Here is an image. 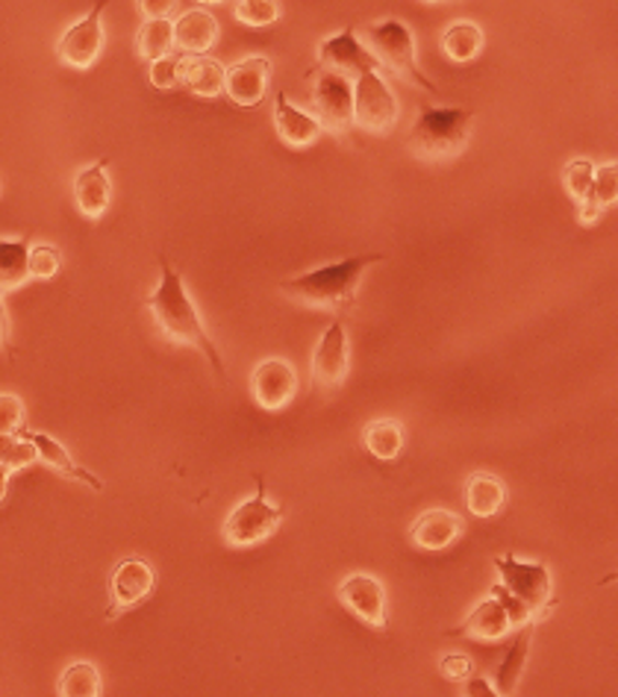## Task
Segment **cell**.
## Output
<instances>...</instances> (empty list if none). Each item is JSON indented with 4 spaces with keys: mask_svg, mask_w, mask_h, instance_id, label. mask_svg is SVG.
Instances as JSON below:
<instances>
[{
    "mask_svg": "<svg viewBox=\"0 0 618 697\" xmlns=\"http://www.w3.org/2000/svg\"><path fill=\"white\" fill-rule=\"evenodd\" d=\"M148 313L154 315L159 333L175 345H189V348L201 350L203 357L210 359L213 371L224 380V359L210 339V333L203 327V318L198 306L192 303L186 292L183 277L177 274V268L166 257H159V285L148 294Z\"/></svg>",
    "mask_w": 618,
    "mask_h": 697,
    "instance_id": "6da1fadb",
    "label": "cell"
},
{
    "mask_svg": "<svg viewBox=\"0 0 618 697\" xmlns=\"http://www.w3.org/2000/svg\"><path fill=\"white\" fill-rule=\"evenodd\" d=\"M383 254H366V257H348L333 262V266L315 268L306 274H297L292 280L280 283V292L292 301L304 303L310 310H324V313H348L357 303L362 274L371 266L383 262Z\"/></svg>",
    "mask_w": 618,
    "mask_h": 697,
    "instance_id": "7a4b0ae2",
    "label": "cell"
},
{
    "mask_svg": "<svg viewBox=\"0 0 618 697\" xmlns=\"http://www.w3.org/2000/svg\"><path fill=\"white\" fill-rule=\"evenodd\" d=\"M471 124H474V112L457 110H439V106H422L416 115V124L406 136V145L425 162H445V159L460 157L469 147Z\"/></svg>",
    "mask_w": 618,
    "mask_h": 697,
    "instance_id": "3957f363",
    "label": "cell"
},
{
    "mask_svg": "<svg viewBox=\"0 0 618 697\" xmlns=\"http://www.w3.org/2000/svg\"><path fill=\"white\" fill-rule=\"evenodd\" d=\"M357 36H360V42H366L371 54L378 56L380 65L392 68L397 77H404L418 89H425L427 94H439L434 80H427V74L418 68L416 38H413V30L406 27V21L386 19L380 24L362 27Z\"/></svg>",
    "mask_w": 618,
    "mask_h": 697,
    "instance_id": "277c9868",
    "label": "cell"
},
{
    "mask_svg": "<svg viewBox=\"0 0 618 697\" xmlns=\"http://www.w3.org/2000/svg\"><path fill=\"white\" fill-rule=\"evenodd\" d=\"M498 583L533 615L536 621H542L557 606L554 597V577L542 562H521L513 553H504L495 560Z\"/></svg>",
    "mask_w": 618,
    "mask_h": 697,
    "instance_id": "5b68a950",
    "label": "cell"
},
{
    "mask_svg": "<svg viewBox=\"0 0 618 697\" xmlns=\"http://www.w3.org/2000/svg\"><path fill=\"white\" fill-rule=\"evenodd\" d=\"M283 524V509L268 501L266 480L257 477V492L241 501L222 524V539L231 548H254L259 541H268Z\"/></svg>",
    "mask_w": 618,
    "mask_h": 697,
    "instance_id": "8992f818",
    "label": "cell"
},
{
    "mask_svg": "<svg viewBox=\"0 0 618 697\" xmlns=\"http://www.w3.org/2000/svg\"><path fill=\"white\" fill-rule=\"evenodd\" d=\"M310 92H313V110L324 133L345 136L353 127V80L339 71L313 68Z\"/></svg>",
    "mask_w": 618,
    "mask_h": 697,
    "instance_id": "52a82bcc",
    "label": "cell"
},
{
    "mask_svg": "<svg viewBox=\"0 0 618 697\" xmlns=\"http://www.w3.org/2000/svg\"><path fill=\"white\" fill-rule=\"evenodd\" d=\"M401 106L383 80V71H366L353 80V124L366 133H389L397 124Z\"/></svg>",
    "mask_w": 618,
    "mask_h": 697,
    "instance_id": "ba28073f",
    "label": "cell"
},
{
    "mask_svg": "<svg viewBox=\"0 0 618 697\" xmlns=\"http://www.w3.org/2000/svg\"><path fill=\"white\" fill-rule=\"evenodd\" d=\"M110 7V0H98L92 10L86 12V19L65 30L59 42H56V59L75 71H86L98 63V56L103 50V12Z\"/></svg>",
    "mask_w": 618,
    "mask_h": 697,
    "instance_id": "9c48e42d",
    "label": "cell"
},
{
    "mask_svg": "<svg viewBox=\"0 0 618 697\" xmlns=\"http://www.w3.org/2000/svg\"><path fill=\"white\" fill-rule=\"evenodd\" d=\"M341 606L360 618L362 625L378 630V633H386L389 630V615H386V588L378 577L371 574H351L345 577L336 588Z\"/></svg>",
    "mask_w": 618,
    "mask_h": 697,
    "instance_id": "30bf717a",
    "label": "cell"
},
{
    "mask_svg": "<svg viewBox=\"0 0 618 697\" xmlns=\"http://www.w3.org/2000/svg\"><path fill=\"white\" fill-rule=\"evenodd\" d=\"M351 371V350H348V333L341 318L322 333V339L313 350V385L322 392H336Z\"/></svg>",
    "mask_w": 618,
    "mask_h": 697,
    "instance_id": "8fae6325",
    "label": "cell"
},
{
    "mask_svg": "<svg viewBox=\"0 0 618 697\" xmlns=\"http://www.w3.org/2000/svg\"><path fill=\"white\" fill-rule=\"evenodd\" d=\"M157 574L142 557H127L112 569L110 577V606H106V618L115 621L124 612H130L133 606L142 604L145 597L154 592Z\"/></svg>",
    "mask_w": 618,
    "mask_h": 697,
    "instance_id": "7c38bea8",
    "label": "cell"
},
{
    "mask_svg": "<svg viewBox=\"0 0 618 697\" xmlns=\"http://www.w3.org/2000/svg\"><path fill=\"white\" fill-rule=\"evenodd\" d=\"M315 68L339 71L345 77H351V80H357L366 71H383L378 56L362 45L353 27H345L336 36L324 38L322 45H318V65Z\"/></svg>",
    "mask_w": 618,
    "mask_h": 697,
    "instance_id": "4fadbf2b",
    "label": "cell"
},
{
    "mask_svg": "<svg viewBox=\"0 0 618 697\" xmlns=\"http://www.w3.org/2000/svg\"><path fill=\"white\" fill-rule=\"evenodd\" d=\"M250 395L266 413L286 409L297 395V374L286 359H266L250 374Z\"/></svg>",
    "mask_w": 618,
    "mask_h": 697,
    "instance_id": "5bb4252c",
    "label": "cell"
},
{
    "mask_svg": "<svg viewBox=\"0 0 618 697\" xmlns=\"http://www.w3.org/2000/svg\"><path fill=\"white\" fill-rule=\"evenodd\" d=\"M271 83V59L268 56H245L231 68H224V92L236 106H257L266 101Z\"/></svg>",
    "mask_w": 618,
    "mask_h": 697,
    "instance_id": "9a60e30c",
    "label": "cell"
},
{
    "mask_svg": "<svg viewBox=\"0 0 618 697\" xmlns=\"http://www.w3.org/2000/svg\"><path fill=\"white\" fill-rule=\"evenodd\" d=\"M509 633H516V627L509 621V612L504 609L498 597L490 595L471 609V615L460 627H453L445 636H453V639H477V642H501Z\"/></svg>",
    "mask_w": 618,
    "mask_h": 697,
    "instance_id": "2e32d148",
    "label": "cell"
},
{
    "mask_svg": "<svg viewBox=\"0 0 618 697\" xmlns=\"http://www.w3.org/2000/svg\"><path fill=\"white\" fill-rule=\"evenodd\" d=\"M21 439H27L33 448H36V459L38 462H45L47 469L56 471L59 477L65 480H75V483H83V486L94 488V492H103V480H98L92 471H86L83 465H77L68 448H65L63 441L54 439V436H47V432H36V430H27V427H21L19 430Z\"/></svg>",
    "mask_w": 618,
    "mask_h": 697,
    "instance_id": "e0dca14e",
    "label": "cell"
},
{
    "mask_svg": "<svg viewBox=\"0 0 618 697\" xmlns=\"http://www.w3.org/2000/svg\"><path fill=\"white\" fill-rule=\"evenodd\" d=\"M462 530H465V521L457 513L427 509L409 527V541L416 544L418 551H445V548H451L453 541L460 539Z\"/></svg>",
    "mask_w": 618,
    "mask_h": 697,
    "instance_id": "ac0fdd59",
    "label": "cell"
},
{
    "mask_svg": "<svg viewBox=\"0 0 618 697\" xmlns=\"http://www.w3.org/2000/svg\"><path fill=\"white\" fill-rule=\"evenodd\" d=\"M110 159H98L94 166H86L80 175L75 177V203L77 210L83 212L86 218H103L110 210L112 201V183H110Z\"/></svg>",
    "mask_w": 618,
    "mask_h": 697,
    "instance_id": "d6986e66",
    "label": "cell"
},
{
    "mask_svg": "<svg viewBox=\"0 0 618 697\" xmlns=\"http://www.w3.org/2000/svg\"><path fill=\"white\" fill-rule=\"evenodd\" d=\"M274 130L289 147H310L322 138L324 127L315 115L297 110L295 103L289 101L286 94L280 92L274 98Z\"/></svg>",
    "mask_w": 618,
    "mask_h": 697,
    "instance_id": "ffe728a7",
    "label": "cell"
},
{
    "mask_svg": "<svg viewBox=\"0 0 618 697\" xmlns=\"http://www.w3.org/2000/svg\"><path fill=\"white\" fill-rule=\"evenodd\" d=\"M536 627H539V621H530V625L518 627V639L513 642L507 656L501 660L498 668H495V679H490V683L498 697H513L518 692L521 674H525L527 668V656H530V644H533Z\"/></svg>",
    "mask_w": 618,
    "mask_h": 697,
    "instance_id": "44dd1931",
    "label": "cell"
},
{
    "mask_svg": "<svg viewBox=\"0 0 618 697\" xmlns=\"http://www.w3.org/2000/svg\"><path fill=\"white\" fill-rule=\"evenodd\" d=\"M180 83L198 98H218L224 92V65L206 54H183Z\"/></svg>",
    "mask_w": 618,
    "mask_h": 697,
    "instance_id": "7402d4cb",
    "label": "cell"
},
{
    "mask_svg": "<svg viewBox=\"0 0 618 697\" xmlns=\"http://www.w3.org/2000/svg\"><path fill=\"white\" fill-rule=\"evenodd\" d=\"M218 42V21L206 10H189L175 21V47L180 54H206Z\"/></svg>",
    "mask_w": 618,
    "mask_h": 697,
    "instance_id": "603a6c76",
    "label": "cell"
},
{
    "mask_svg": "<svg viewBox=\"0 0 618 697\" xmlns=\"http://www.w3.org/2000/svg\"><path fill=\"white\" fill-rule=\"evenodd\" d=\"M507 504V488L495 474H471L465 483V506L474 518H492Z\"/></svg>",
    "mask_w": 618,
    "mask_h": 697,
    "instance_id": "cb8c5ba5",
    "label": "cell"
},
{
    "mask_svg": "<svg viewBox=\"0 0 618 697\" xmlns=\"http://www.w3.org/2000/svg\"><path fill=\"white\" fill-rule=\"evenodd\" d=\"M442 50L453 63H471L483 50V30L474 21H453L442 33Z\"/></svg>",
    "mask_w": 618,
    "mask_h": 697,
    "instance_id": "d4e9b609",
    "label": "cell"
},
{
    "mask_svg": "<svg viewBox=\"0 0 618 697\" xmlns=\"http://www.w3.org/2000/svg\"><path fill=\"white\" fill-rule=\"evenodd\" d=\"M27 254L24 239H0V292H15L27 283Z\"/></svg>",
    "mask_w": 618,
    "mask_h": 697,
    "instance_id": "484cf974",
    "label": "cell"
},
{
    "mask_svg": "<svg viewBox=\"0 0 618 697\" xmlns=\"http://www.w3.org/2000/svg\"><path fill=\"white\" fill-rule=\"evenodd\" d=\"M362 441L369 448L371 457L383 459V462H392V459L401 457L404 450V427L392 418H380V421H371L366 430H362Z\"/></svg>",
    "mask_w": 618,
    "mask_h": 697,
    "instance_id": "4316f807",
    "label": "cell"
},
{
    "mask_svg": "<svg viewBox=\"0 0 618 697\" xmlns=\"http://www.w3.org/2000/svg\"><path fill=\"white\" fill-rule=\"evenodd\" d=\"M175 50V21L168 19H148L142 24L139 36H136V54L142 59H159Z\"/></svg>",
    "mask_w": 618,
    "mask_h": 697,
    "instance_id": "83f0119b",
    "label": "cell"
},
{
    "mask_svg": "<svg viewBox=\"0 0 618 697\" xmlns=\"http://www.w3.org/2000/svg\"><path fill=\"white\" fill-rule=\"evenodd\" d=\"M56 692L63 697H98L103 692L101 671L94 668L92 662H71V665L59 674V686H56Z\"/></svg>",
    "mask_w": 618,
    "mask_h": 697,
    "instance_id": "f1b7e54d",
    "label": "cell"
},
{
    "mask_svg": "<svg viewBox=\"0 0 618 697\" xmlns=\"http://www.w3.org/2000/svg\"><path fill=\"white\" fill-rule=\"evenodd\" d=\"M36 462V448L27 439H21L19 432H0V465L10 469L12 474L21 469H27Z\"/></svg>",
    "mask_w": 618,
    "mask_h": 697,
    "instance_id": "f546056e",
    "label": "cell"
},
{
    "mask_svg": "<svg viewBox=\"0 0 618 697\" xmlns=\"http://www.w3.org/2000/svg\"><path fill=\"white\" fill-rule=\"evenodd\" d=\"M233 15L248 27H271L280 19L278 0H236Z\"/></svg>",
    "mask_w": 618,
    "mask_h": 697,
    "instance_id": "4dcf8cb0",
    "label": "cell"
},
{
    "mask_svg": "<svg viewBox=\"0 0 618 697\" xmlns=\"http://www.w3.org/2000/svg\"><path fill=\"white\" fill-rule=\"evenodd\" d=\"M63 268V254L56 245H33L27 254L30 280H50Z\"/></svg>",
    "mask_w": 618,
    "mask_h": 697,
    "instance_id": "1f68e13d",
    "label": "cell"
},
{
    "mask_svg": "<svg viewBox=\"0 0 618 697\" xmlns=\"http://www.w3.org/2000/svg\"><path fill=\"white\" fill-rule=\"evenodd\" d=\"M592 198L598 203L600 210H609L618 203V166L616 162H607V166L595 168L592 175Z\"/></svg>",
    "mask_w": 618,
    "mask_h": 697,
    "instance_id": "d6a6232c",
    "label": "cell"
},
{
    "mask_svg": "<svg viewBox=\"0 0 618 697\" xmlns=\"http://www.w3.org/2000/svg\"><path fill=\"white\" fill-rule=\"evenodd\" d=\"M592 175H595V166H592V159H572L569 166H565V189L572 194L574 203H581L586 194L592 192Z\"/></svg>",
    "mask_w": 618,
    "mask_h": 697,
    "instance_id": "836d02e7",
    "label": "cell"
},
{
    "mask_svg": "<svg viewBox=\"0 0 618 697\" xmlns=\"http://www.w3.org/2000/svg\"><path fill=\"white\" fill-rule=\"evenodd\" d=\"M148 80L154 89H159V92L175 89V86L180 83V56L168 54V56H159V59H154L148 68Z\"/></svg>",
    "mask_w": 618,
    "mask_h": 697,
    "instance_id": "e575fe53",
    "label": "cell"
},
{
    "mask_svg": "<svg viewBox=\"0 0 618 697\" xmlns=\"http://www.w3.org/2000/svg\"><path fill=\"white\" fill-rule=\"evenodd\" d=\"M24 401L19 395H12V392H0V432H15L24 427Z\"/></svg>",
    "mask_w": 618,
    "mask_h": 697,
    "instance_id": "d590c367",
    "label": "cell"
},
{
    "mask_svg": "<svg viewBox=\"0 0 618 697\" xmlns=\"http://www.w3.org/2000/svg\"><path fill=\"white\" fill-rule=\"evenodd\" d=\"M490 595H495V597H498V600H501V604H504V609H507V612H509V621H513V627H516V630H518V627L530 625V621H536L533 615L527 612L525 606L518 604L516 597L509 595L507 588L501 586V583H492V592H490Z\"/></svg>",
    "mask_w": 618,
    "mask_h": 697,
    "instance_id": "8d00e7d4",
    "label": "cell"
},
{
    "mask_svg": "<svg viewBox=\"0 0 618 697\" xmlns=\"http://www.w3.org/2000/svg\"><path fill=\"white\" fill-rule=\"evenodd\" d=\"M439 671L448 679L471 677V656H465V653H445L442 660H439Z\"/></svg>",
    "mask_w": 618,
    "mask_h": 697,
    "instance_id": "74e56055",
    "label": "cell"
},
{
    "mask_svg": "<svg viewBox=\"0 0 618 697\" xmlns=\"http://www.w3.org/2000/svg\"><path fill=\"white\" fill-rule=\"evenodd\" d=\"M145 19H168L177 10V0H136Z\"/></svg>",
    "mask_w": 618,
    "mask_h": 697,
    "instance_id": "f35d334b",
    "label": "cell"
},
{
    "mask_svg": "<svg viewBox=\"0 0 618 697\" xmlns=\"http://www.w3.org/2000/svg\"><path fill=\"white\" fill-rule=\"evenodd\" d=\"M0 350H7L12 357V341H10V313L3 303V292H0Z\"/></svg>",
    "mask_w": 618,
    "mask_h": 697,
    "instance_id": "ab89813d",
    "label": "cell"
},
{
    "mask_svg": "<svg viewBox=\"0 0 618 697\" xmlns=\"http://www.w3.org/2000/svg\"><path fill=\"white\" fill-rule=\"evenodd\" d=\"M465 679H469V677H465ZM462 695H465V697H477V695L495 697V688H492L490 679L474 677V679H469V683H465V686H462Z\"/></svg>",
    "mask_w": 618,
    "mask_h": 697,
    "instance_id": "60d3db41",
    "label": "cell"
},
{
    "mask_svg": "<svg viewBox=\"0 0 618 697\" xmlns=\"http://www.w3.org/2000/svg\"><path fill=\"white\" fill-rule=\"evenodd\" d=\"M10 477H12V471L0 465V504H3V497H7V488H10Z\"/></svg>",
    "mask_w": 618,
    "mask_h": 697,
    "instance_id": "b9f144b4",
    "label": "cell"
},
{
    "mask_svg": "<svg viewBox=\"0 0 618 697\" xmlns=\"http://www.w3.org/2000/svg\"><path fill=\"white\" fill-rule=\"evenodd\" d=\"M198 3H224V0H198Z\"/></svg>",
    "mask_w": 618,
    "mask_h": 697,
    "instance_id": "7bdbcfd3",
    "label": "cell"
},
{
    "mask_svg": "<svg viewBox=\"0 0 618 697\" xmlns=\"http://www.w3.org/2000/svg\"><path fill=\"white\" fill-rule=\"evenodd\" d=\"M425 3H439V0H425Z\"/></svg>",
    "mask_w": 618,
    "mask_h": 697,
    "instance_id": "ee69618b",
    "label": "cell"
}]
</instances>
